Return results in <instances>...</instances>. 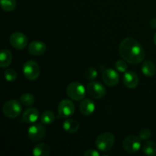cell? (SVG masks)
Masks as SVG:
<instances>
[{"mask_svg":"<svg viewBox=\"0 0 156 156\" xmlns=\"http://www.w3.org/2000/svg\"><path fill=\"white\" fill-rule=\"evenodd\" d=\"M153 42L154 44H155V45L156 46V32L155 33V34H154V37H153Z\"/></svg>","mask_w":156,"mask_h":156,"instance_id":"cell-30","label":"cell"},{"mask_svg":"<svg viewBox=\"0 0 156 156\" xmlns=\"http://www.w3.org/2000/svg\"><path fill=\"white\" fill-rule=\"evenodd\" d=\"M104 83L109 87H114L120 82V76L116 70L113 69H106L102 73Z\"/></svg>","mask_w":156,"mask_h":156,"instance_id":"cell-11","label":"cell"},{"mask_svg":"<svg viewBox=\"0 0 156 156\" xmlns=\"http://www.w3.org/2000/svg\"><path fill=\"white\" fill-rule=\"evenodd\" d=\"M20 101L24 106H31L34 104L35 98L30 93H24L20 97Z\"/></svg>","mask_w":156,"mask_h":156,"instance_id":"cell-23","label":"cell"},{"mask_svg":"<svg viewBox=\"0 0 156 156\" xmlns=\"http://www.w3.org/2000/svg\"><path fill=\"white\" fill-rule=\"evenodd\" d=\"M41 123L44 125H50L55 121V115L51 111H46L42 114L41 117Z\"/></svg>","mask_w":156,"mask_h":156,"instance_id":"cell-21","label":"cell"},{"mask_svg":"<svg viewBox=\"0 0 156 156\" xmlns=\"http://www.w3.org/2000/svg\"><path fill=\"white\" fill-rule=\"evenodd\" d=\"M87 93L94 99H101L106 94V88L99 82H89L87 85Z\"/></svg>","mask_w":156,"mask_h":156,"instance_id":"cell-8","label":"cell"},{"mask_svg":"<svg viewBox=\"0 0 156 156\" xmlns=\"http://www.w3.org/2000/svg\"><path fill=\"white\" fill-rule=\"evenodd\" d=\"M85 156H100V153L95 149H88L86 152H84Z\"/></svg>","mask_w":156,"mask_h":156,"instance_id":"cell-28","label":"cell"},{"mask_svg":"<svg viewBox=\"0 0 156 156\" xmlns=\"http://www.w3.org/2000/svg\"><path fill=\"white\" fill-rule=\"evenodd\" d=\"M119 53L129 64L138 65L145 59L146 53L143 46L133 37H126L119 46Z\"/></svg>","mask_w":156,"mask_h":156,"instance_id":"cell-1","label":"cell"},{"mask_svg":"<svg viewBox=\"0 0 156 156\" xmlns=\"http://www.w3.org/2000/svg\"><path fill=\"white\" fill-rule=\"evenodd\" d=\"M22 111V106H21V101H18L15 99H12L3 105L2 106V113L8 118H16Z\"/></svg>","mask_w":156,"mask_h":156,"instance_id":"cell-3","label":"cell"},{"mask_svg":"<svg viewBox=\"0 0 156 156\" xmlns=\"http://www.w3.org/2000/svg\"><path fill=\"white\" fill-rule=\"evenodd\" d=\"M142 140L138 136L129 135L125 137L123 141V147L126 152L136 153L139 152L142 146Z\"/></svg>","mask_w":156,"mask_h":156,"instance_id":"cell-6","label":"cell"},{"mask_svg":"<svg viewBox=\"0 0 156 156\" xmlns=\"http://www.w3.org/2000/svg\"><path fill=\"white\" fill-rule=\"evenodd\" d=\"M58 114L60 117L63 118L69 117L74 114L75 112V105L71 100L69 99H63L59 102L58 105Z\"/></svg>","mask_w":156,"mask_h":156,"instance_id":"cell-10","label":"cell"},{"mask_svg":"<svg viewBox=\"0 0 156 156\" xmlns=\"http://www.w3.org/2000/svg\"><path fill=\"white\" fill-rule=\"evenodd\" d=\"M85 78H86L87 79H88V80L94 81V79H96V78H97L98 76L97 69L93 68V67H89V68H88L85 70Z\"/></svg>","mask_w":156,"mask_h":156,"instance_id":"cell-26","label":"cell"},{"mask_svg":"<svg viewBox=\"0 0 156 156\" xmlns=\"http://www.w3.org/2000/svg\"><path fill=\"white\" fill-rule=\"evenodd\" d=\"M9 43L16 50H24L27 46V36L21 32H14L9 37Z\"/></svg>","mask_w":156,"mask_h":156,"instance_id":"cell-9","label":"cell"},{"mask_svg":"<svg viewBox=\"0 0 156 156\" xmlns=\"http://www.w3.org/2000/svg\"><path fill=\"white\" fill-rule=\"evenodd\" d=\"M95 104L91 99L85 98L81 101L79 105V111L82 115L89 116L94 112Z\"/></svg>","mask_w":156,"mask_h":156,"instance_id":"cell-14","label":"cell"},{"mask_svg":"<svg viewBox=\"0 0 156 156\" xmlns=\"http://www.w3.org/2000/svg\"><path fill=\"white\" fill-rule=\"evenodd\" d=\"M138 136L142 141H147L152 136V132L149 129H143L139 132Z\"/></svg>","mask_w":156,"mask_h":156,"instance_id":"cell-27","label":"cell"},{"mask_svg":"<svg viewBox=\"0 0 156 156\" xmlns=\"http://www.w3.org/2000/svg\"><path fill=\"white\" fill-rule=\"evenodd\" d=\"M143 152L146 155H156V143L153 141H146L143 146Z\"/></svg>","mask_w":156,"mask_h":156,"instance_id":"cell-20","label":"cell"},{"mask_svg":"<svg viewBox=\"0 0 156 156\" xmlns=\"http://www.w3.org/2000/svg\"><path fill=\"white\" fill-rule=\"evenodd\" d=\"M85 86L79 82H71L66 88V94L70 99L76 101H79L85 98Z\"/></svg>","mask_w":156,"mask_h":156,"instance_id":"cell-4","label":"cell"},{"mask_svg":"<svg viewBox=\"0 0 156 156\" xmlns=\"http://www.w3.org/2000/svg\"><path fill=\"white\" fill-rule=\"evenodd\" d=\"M127 62L124 60V59H119L117 62H115V69L117 71H118L119 73H126L128 69V66H127Z\"/></svg>","mask_w":156,"mask_h":156,"instance_id":"cell-25","label":"cell"},{"mask_svg":"<svg viewBox=\"0 0 156 156\" xmlns=\"http://www.w3.org/2000/svg\"><path fill=\"white\" fill-rule=\"evenodd\" d=\"M12 62V54L8 49H3L0 52V67L6 69Z\"/></svg>","mask_w":156,"mask_h":156,"instance_id":"cell-16","label":"cell"},{"mask_svg":"<svg viewBox=\"0 0 156 156\" xmlns=\"http://www.w3.org/2000/svg\"><path fill=\"white\" fill-rule=\"evenodd\" d=\"M43 125L41 123H33L28 128L27 135L29 140L34 143L44 140L46 136V129Z\"/></svg>","mask_w":156,"mask_h":156,"instance_id":"cell-7","label":"cell"},{"mask_svg":"<svg viewBox=\"0 0 156 156\" xmlns=\"http://www.w3.org/2000/svg\"><path fill=\"white\" fill-rule=\"evenodd\" d=\"M149 25L152 28L156 29V18H154L153 19L151 20L150 23H149Z\"/></svg>","mask_w":156,"mask_h":156,"instance_id":"cell-29","label":"cell"},{"mask_svg":"<svg viewBox=\"0 0 156 156\" xmlns=\"http://www.w3.org/2000/svg\"><path fill=\"white\" fill-rule=\"evenodd\" d=\"M115 143V136L112 133L105 132L97 137L95 146L100 152H108L111 150Z\"/></svg>","mask_w":156,"mask_h":156,"instance_id":"cell-2","label":"cell"},{"mask_svg":"<svg viewBox=\"0 0 156 156\" xmlns=\"http://www.w3.org/2000/svg\"><path fill=\"white\" fill-rule=\"evenodd\" d=\"M17 73L15 72V69H7L4 72V77L7 82H15L17 79Z\"/></svg>","mask_w":156,"mask_h":156,"instance_id":"cell-24","label":"cell"},{"mask_svg":"<svg viewBox=\"0 0 156 156\" xmlns=\"http://www.w3.org/2000/svg\"><path fill=\"white\" fill-rule=\"evenodd\" d=\"M62 128L69 133H76L79 129V123L73 119H67L62 123Z\"/></svg>","mask_w":156,"mask_h":156,"instance_id":"cell-17","label":"cell"},{"mask_svg":"<svg viewBox=\"0 0 156 156\" xmlns=\"http://www.w3.org/2000/svg\"><path fill=\"white\" fill-rule=\"evenodd\" d=\"M46 50L47 46L41 41H33L28 45V52L32 56H41L45 53Z\"/></svg>","mask_w":156,"mask_h":156,"instance_id":"cell-13","label":"cell"},{"mask_svg":"<svg viewBox=\"0 0 156 156\" xmlns=\"http://www.w3.org/2000/svg\"><path fill=\"white\" fill-rule=\"evenodd\" d=\"M142 73L147 77H152L156 73L155 66L152 61L146 60L143 63L141 67Z\"/></svg>","mask_w":156,"mask_h":156,"instance_id":"cell-18","label":"cell"},{"mask_svg":"<svg viewBox=\"0 0 156 156\" xmlns=\"http://www.w3.org/2000/svg\"><path fill=\"white\" fill-rule=\"evenodd\" d=\"M140 79L136 73L133 71H126L123 76V83L126 88H135L138 86Z\"/></svg>","mask_w":156,"mask_h":156,"instance_id":"cell-12","label":"cell"},{"mask_svg":"<svg viewBox=\"0 0 156 156\" xmlns=\"http://www.w3.org/2000/svg\"><path fill=\"white\" fill-rule=\"evenodd\" d=\"M50 153V146L46 143H39L33 149V155L34 156H48Z\"/></svg>","mask_w":156,"mask_h":156,"instance_id":"cell-19","label":"cell"},{"mask_svg":"<svg viewBox=\"0 0 156 156\" xmlns=\"http://www.w3.org/2000/svg\"><path fill=\"white\" fill-rule=\"evenodd\" d=\"M39 118V111L35 108H28L22 114V120L26 123H34Z\"/></svg>","mask_w":156,"mask_h":156,"instance_id":"cell-15","label":"cell"},{"mask_svg":"<svg viewBox=\"0 0 156 156\" xmlns=\"http://www.w3.org/2000/svg\"><path fill=\"white\" fill-rule=\"evenodd\" d=\"M24 77L30 81H34L39 78L41 69L35 61L28 60L24 64L22 68Z\"/></svg>","mask_w":156,"mask_h":156,"instance_id":"cell-5","label":"cell"},{"mask_svg":"<svg viewBox=\"0 0 156 156\" xmlns=\"http://www.w3.org/2000/svg\"><path fill=\"white\" fill-rule=\"evenodd\" d=\"M0 5L5 12H12L17 5L16 0H0Z\"/></svg>","mask_w":156,"mask_h":156,"instance_id":"cell-22","label":"cell"}]
</instances>
